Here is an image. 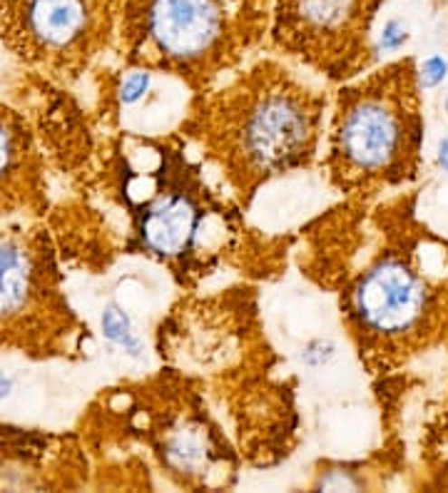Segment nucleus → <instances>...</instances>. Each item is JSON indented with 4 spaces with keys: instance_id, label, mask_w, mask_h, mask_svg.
Segmentation results:
<instances>
[{
    "instance_id": "obj_1",
    "label": "nucleus",
    "mask_w": 448,
    "mask_h": 493,
    "mask_svg": "<svg viewBox=\"0 0 448 493\" xmlns=\"http://www.w3.org/2000/svg\"><path fill=\"white\" fill-rule=\"evenodd\" d=\"M329 105L327 90L297 65L252 58L195 92L177 132L219 172L229 197L249 207L267 185L319 160Z\"/></svg>"
},
{
    "instance_id": "obj_2",
    "label": "nucleus",
    "mask_w": 448,
    "mask_h": 493,
    "mask_svg": "<svg viewBox=\"0 0 448 493\" xmlns=\"http://www.w3.org/2000/svg\"><path fill=\"white\" fill-rule=\"evenodd\" d=\"M404 237L386 234L361 254L334 214L304 230L301 272L337 294L341 322L371 372L406 362L446 334L443 277L428 272L421 244Z\"/></svg>"
},
{
    "instance_id": "obj_3",
    "label": "nucleus",
    "mask_w": 448,
    "mask_h": 493,
    "mask_svg": "<svg viewBox=\"0 0 448 493\" xmlns=\"http://www.w3.org/2000/svg\"><path fill=\"white\" fill-rule=\"evenodd\" d=\"M189 142L122 135L112 152V190L129 222L128 247L162 264L182 287H195L237 250V202L207 185Z\"/></svg>"
},
{
    "instance_id": "obj_4",
    "label": "nucleus",
    "mask_w": 448,
    "mask_h": 493,
    "mask_svg": "<svg viewBox=\"0 0 448 493\" xmlns=\"http://www.w3.org/2000/svg\"><path fill=\"white\" fill-rule=\"evenodd\" d=\"M272 0H118L112 51L128 71L205 92L267 43Z\"/></svg>"
},
{
    "instance_id": "obj_5",
    "label": "nucleus",
    "mask_w": 448,
    "mask_h": 493,
    "mask_svg": "<svg viewBox=\"0 0 448 493\" xmlns=\"http://www.w3.org/2000/svg\"><path fill=\"white\" fill-rule=\"evenodd\" d=\"M421 140L418 71L406 58L338 88L321 167L334 190L367 200L416 175Z\"/></svg>"
},
{
    "instance_id": "obj_6",
    "label": "nucleus",
    "mask_w": 448,
    "mask_h": 493,
    "mask_svg": "<svg viewBox=\"0 0 448 493\" xmlns=\"http://www.w3.org/2000/svg\"><path fill=\"white\" fill-rule=\"evenodd\" d=\"M88 337L65 297L48 230L0 224V346L35 362L78 359Z\"/></svg>"
},
{
    "instance_id": "obj_7",
    "label": "nucleus",
    "mask_w": 448,
    "mask_h": 493,
    "mask_svg": "<svg viewBox=\"0 0 448 493\" xmlns=\"http://www.w3.org/2000/svg\"><path fill=\"white\" fill-rule=\"evenodd\" d=\"M118 0H0V43L58 82H78L112 51Z\"/></svg>"
},
{
    "instance_id": "obj_8",
    "label": "nucleus",
    "mask_w": 448,
    "mask_h": 493,
    "mask_svg": "<svg viewBox=\"0 0 448 493\" xmlns=\"http://www.w3.org/2000/svg\"><path fill=\"white\" fill-rule=\"evenodd\" d=\"M386 0H272L267 45L291 65L344 85L377 61L374 23Z\"/></svg>"
},
{
    "instance_id": "obj_9",
    "label": "nucleus",
    "mask_w": 448,
    "mask_h": 493,
    "mask_svg": "<svg viewBox=\"0 0 448 493\" xmlns=\"http://www.w3.org/2000/svg\"><path fill=\"white\" fill-rule=\"evenodd\" d=\"M88 456L72 436L0 426V488H80Z\"/></svg>"
},
{
    "instance_id": "obj_10",
    "label": "nucleus",
    "mask_w": 448,
    "mask_h": 493,
    "mask_svg": "<svg viewBox=\"0 0 448 493\" xmlns=\"http://www.w3.org/2000/svg\"><path fill=\"white\" fill-rule=\"evenodd\" d=\"M48 210V167L25 115L0 102V217Z\"/></svg>"
},
{
    "instance_id": "obj_11",
    "label": "nucleus",
    "mask_w": 448,
    "mask_h": 493,
    "mask_svg": "<svg viewBox=\"0 0 448 493\" xmlns=\"http://www.w3.org/2000/svg\"><path fill=\"white\" fill-rule=\"evenodd\" d=\"M148 82H149V72L129 71V75L125 78V85H122V100L125 102L138 100L139 95L148 90Z\"/></svg>"
},
{
    "instance_id": "obj_12",
    "label": "nucleus",
    "mask_w": 448,
    "mask_h": 493,
    "mask_svg": "<svg viewBox=\"0 0 448 493\" xmlns=\"http://www.w3.org/2000/svg\"><path fill=\"white\" fill-rule=\"evenodd\" d=\"M404 41H406V28H404L398 21L386 23V28H384V38H381L384 48H398Z\"/></svg>"
},
{
    "instance_id": "obj_13",
    "label": "nucleus",
    "mask_w": 448,
    "mask_h": 493,
    "mask_svg": "<svg viewBox=\"0 0 448 493\" xmlns=\"http://www.w3.org/2000/svg\"><path fill=\"white\" fill-rule=\"evenodd\" d=\"M443 75H446V62L441 61V58H431L424 65V85H436Z\"/></svg>"
},
{
    "instance_id": "obj_14",
    "label": "nucleus",
    "mask_w": 448,
    "mask_h": 493,
    "mask_svg": "<svg viewBox=\"0 0 448 493\" xmlns=\"http://www.w3.org/2000/svg\"><path fill=\"white\" fill-rule=\"evenodd\" d=\"M441 162H443V167L448 170V137L441 142Z\"/></svg>"
},
{
    "instance_id": "obj_15",
    "label": "nucleus",
    "mask_w": 448,
    "mask_h": 493,
    "mask_svg": "<svg viewBox=\"0 0 448 493\" xmlns=\"http://www.w3.org/2000/svg\"><path fill=\"white\" fill-rule=\"evenodd\" d=\"M8 389H10V382L0 376V396H5V393H8Z\"/></svg>"
},
{
    "instance_id": "obj_16",
    "label": "nucleus",
    "mask_w": 448,
    "mask_h": 493,
    "mask_svg": "<svg viewBox=\"0 0 448 493\" xmlns=\"http://www.w3.org/2000/svg\"><path fill=\"white\" fill-rule=\"evenodd\" d=\"M446 105H448V102H446Z\"/></svg>"
}]
</instances>
